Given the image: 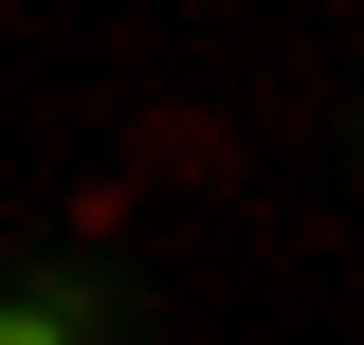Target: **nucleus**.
<instances>
[{
	"instance_id": "nucleus-1",
	"label": "nucleus",
	"mask_w": 364,
	"mask_h": 345,
	"mask_svg": "<svg viewBox=\"0 0 364 345\" xmlns=\"http://www.w3.org/2000/svg\"><path fill=\"white\" fill-rule=\"evenodd\" d=\"M0 345H91V327H73L55 291H0Z\"/></svg>"
},
{
	"instance_id": "nucleus-2",
	"label": "nucleus",
	"mask_w": 364,
	"mask_h": 345,
	"mask_svg": "<svg viewBox=\"0 0 364 345\" xmlns=\"http://www.w3.org/2000/svg\"><path fill=\"white\" fill-rule=\"evenodd\" d=\"M346 146H364V128H346Z\"/></svg>"
}]
</instances>
